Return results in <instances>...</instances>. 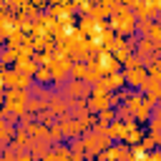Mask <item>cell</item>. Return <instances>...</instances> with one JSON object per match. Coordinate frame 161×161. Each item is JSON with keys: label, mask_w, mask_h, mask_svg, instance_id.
<instances>
[{"label": "cell", "mask_w": 161, "mask_h": 161, "mask_svg": "<svg viewBox=\"0 0 161 161\" xmlns=\"http://www.w3.org/2000/svg\"><path fill=\"white\" fill-rule=\"evenodd\" d=\"M80 141H83V148H86V153H91V156H98L108 143H111V136L106 133V128H93L91 133H80Z\"/></svg>", "instance_id": "cell-1"}, {"label": "cell", "mask_w": 161, "mask_h": 161, "mask_svg": "<svg viewBox=\"0 0 161 161\" xmlns=\"http://www.w3.org/2000/svg\"><path fill=\"white\" fill-rule=\"evenodd\" d=\"M70 63H73V60H68L65 55H58V58H53V60L45 63V65L50 68V75H53V80H55L58 88H63V83H65V78H68V73H70Z\"/></svg>", "instance_id": "cell-2"}, {"label": "cell", "mask_w": 161, "mask_h": 161, "mask_svg": "<svg viewBox=\"0 0 161 161\" xmlns=\"http://www.w3.org/2000/svg\"><path fill=\"white\" fill-rule=\"evenodd\" d=\"M91 96V83H86L83 78H70V83L65 86V98L73 101H86Z\"/></svg>", "instance_id": "cell-3"}, {"label": "cell", "mask_w": 161, "mask_h": 161, "mask_svg": "<svg viewBox=\"0 0 161 161\" xmlns=\"http://www.w3.org/2000/svg\"><path fill=\"white\" fill-rule=\"evenodd\" d=\"M146 65L143 63H136V65H123V80H126V86H131V88H138L143 80H146Z\"/></svg>", "instance_id": "cell-4"}, {"label": "cell", "mask_w": 161, "mask_h": 161, "mask_svg": "<svg viewBox=\"0 0 161 161\" xmlns=\"http://www.w3.org/2000/svg\"><path fill=\"white\" fill-rule=\"evenodd\" d=\"M96 65H98V68H101V73L106 75V73H111V70H118V68H121V60H118L111 50L101 48V50H98V55H96Z\"/></svg>", "instance_id": "cell-5"}, {"label": "cell", "mask_w": 161, "mask_h": 161, "mask_svg": "<svg viewBox=\"0 0 161 161\" xmlns=\"http://www.w3.org/2000/svg\"><path fill=\"white\" fill-rule=\"evenodd\" d=\"M98 86H103L106 91H121L123 86H126V80H123V73L121 70H111V73H106V75H101V80H96Z\"/></svg>", "instance_id": "cell-6"}, {"label": "cell", "mask_w": 161, "mask_h": 161, "mask_svg": "<svg viewBox=\"0 0 161 161\" xmlns=\"http://www.w3.org/2000/svg\"><path fill=\"white\" fill-rule=\"evenodd\" d=\"M60 131H63V138H78L80 133H83V126H80V121L78 118H65V116H60Z\"/></svg>", "instance_id": "cell-7"}, {"label": "cell", "mask_w": 161, "mask_h": 161, "mask_svg": "<svg viewBox=\"0 0 161 161\" xmlns=\"http://www.w3.org/2000/svg\"><path fill=\"white\" fill-rule=\"evenodd\" d=\"M35 60L30 58V55H18L15 58V70H20V73H28V75H33L35 73Z\"/></svg>", "instance_id": "cell-8"}, {"label": "cell", "mask_w": 161, "mask_h": 161, "mask_svg": "<svg viewBox=\"0 0 161 161\" xmlns=\"http://www.w3.org/2000/svg\"><path fill=\"white\" fill-rule=\"evenodd\" d=\"M33 80H35V83H40V86L50 83V80H53V75H50V68H48V65H45V68H35V73H33Z\"/></svg>", "instance_id": "cell-9"}, {"label": "cell", "mask_w": 161, "mask_h": 161, "mask_svg": "<svg viewBox=\"0 0 161 161\" xmlns=\"http://www.w3.org/2000/svg\"><path fill=\"white\" fill-rule=\"evenodd\" d=\"M146 38H151V43L156 45V50H161V23H151V30H148Z\"/></svg>", "instance_id": "cell-10"}, {"label": "cell", "mask_w": 161, "mask_h": 161, "mask_svg": "<svg viewBox=\"0 0 161 161\" xmlns=\"http://www.w3.org/2000/svg\"><path fill=\"white\" fill-rule=\"evenodd\" d=\"M83 75H86V63L73 60L70 63V78H83Z\"/></svg>", "instance_id": "cell-11"}, {"label": "cell", "mask_w": 161, "mask_h": 161, "mask_svg": "<svg viewBox=\"0 0 161 161\" xmlns=\"http://www.w3.org/2000/svg\"><path fill=\"white\" fill-rule=\"evenodd\" d=\"M116 118L118 121H133V113L128 106H116Z\"/></svg>", "instance_id": "cell-12"}, {"label": "cell", "mask_w": 161, "mask_h": 161, "mask_svg": "<svg viewBox=\"0 0 161 161\" xmlns=\"http://www.w3.org/2000/svg\"><path fill=\"white\" fill-rule=\"evenodd\" d=\"M0 53H3V50H0ZM0 63H3V58H0Z\"/></svg>", "instance_id": "cell-13"}]
</instances>
